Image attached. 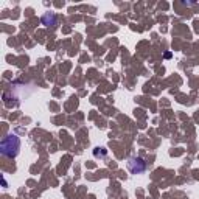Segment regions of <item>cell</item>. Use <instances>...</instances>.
I'll return each mask as SVG.
<instances>
[{"label": "cell", "mask_w": 199, "mask_h": 199, "mask_svg": "<svg viewBox=\"0 0 199 199\" xmlns=\"http://www.w3.org/2000/svg\"><path fill=\"white\" fill-rule=\"evenodd\" d=\"M20 149V139L16 134H8L0 143V153L5 157H16Z\"/></svg>", "instance_id": "obj_1"}, {"label": "cell", "mask_w": 199, "mask_h": 199, "mask_svg": "<svg viewBox=\"0 0 199 199\" xmlns=\"http://www.w3.org/2000/svg\"><path fill=\"white\" fill-rule=\"evenodd\" d=\"M128 168L132 174H140L146 170V162L142 157H131L128 160Z\"/></svg>", "instance_id": "obj_2"}, {"label": "cell", "mask_w": 199, "mask_h": 199, "mask_svg": "<svg viewBox=\"0 0 199 199\" xmlns=\"http://www.w3.org/2000/svg\"><path fill=\"white\" fill-rule=\"evenodd\" d=\"M42 23L47 25V27H53V25H56V16L53 13H47L42 16Z\"/></svg>", "instance_id": "obj_3"}, {"label": "cell", "mask_w": 199, "mask_h": 199, "mask_svg": "<svg viewBox=\"0 0 199 199\" xmlns=\"http://www.w3.org/2000/svg\"><path fill=\"white\" fill-rule=\"evenodd\" d=\"M98 154H99V151H98V148H96V149H95V156H98ZM101 154H103V156H106V149H104V148H103Z\"/></svg>", "instance_id": "obj_4"}, {"label": "cell", "mask_w": 199, "mask_h": 199, "mask_svg": "<svg viewBox=\"0 0 199 199\" xmlns=\"http://www.w3.org/2000/svg\"><path fill=\"white\" fill-rule=\"evenodd\" d=\"M163 56H165V58H166V59H170V58H171V52H166V53H165V55H163Z\"/></svg>", "instance_id": "obj_5"}]
</instances>
